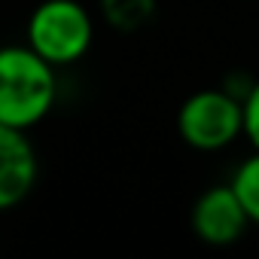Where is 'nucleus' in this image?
<instances>
[{"instance_id": "f257e3e1", "label": "nucleus", "mask_w": 259, "mask_h": 259, "mask_svg": "<svg viewBox=\"0 0 259 259\" xmlns=\"http://www.w3.org/2000/svg\"><path fill=\"white\" fill-rule=\"evenodd\" d=\"M58 101V67L43 61L28 43L0 46V122L31 132Z\"/></svg>"}, {"instance_id": "f03ea898", "label": "nucleus", "mask_w": 259, "mask_h": 259, "mask_svg": "<svg viewBox=\"0 0 259 259\" xmlns=\"http://www.w3.org/2000/svg\"><path fill=\"white\" fill-rule=\"evenodd\" d=\"M25 43L52 67H70L89 55L95 19L79 0H40L25 22Z\"/></svg>"}, {"instance_id": "7ed1b4c3", "label": "nucleus", "mask_w": 259, "mask_h": 259, "mask_svg": "<svg viewBox=\"0 0 259 259\" xmlns=\"http://www.w3.org/2000/svg\"><path fill=\"white\" fill-rule=\"evenodd\" d=\"M177 135L195 153H223L244 138L241 98L223 89H198L177 107Z\"/></svg>"}, {"instance_id": "20e7f679", "label": "nucleus", "mask_w": 259, "mask_h": 259, "mask_svg": "<svg viewBox=\"0 0 259 259\" xmlns=\"http://www.w3.org/2000/svg\"><path fill=\"white\" fill-rule=\"evenodd\" d=\"M189 229L207 247H232L250 232V220L229 183L207 186L189 207Z\"/></svg>"}, {"instance_id": "39448f33", "label": "nucleus", "mask_w": 259, "mask_h": 259, "mask_svg": "<svg viewBox=\"0 0 259 259\" xmlns=\"http://www.w3.org/2000/svg\"><path fill=\"white\" fill-rule=\"evenodd\" d=\"M40 159L28 132L0 122V213L19 207L37 186Z\"/></svg>"}, {"instance_id": "423d86ee", "label": "nucleus", "mask_w": 259, "mask_h": 259, "mask_svg": "<svg viewBox=\"0 0 259 259\" xmlns=\"http://www.w3.org/2000/svg\"><path fill=\"white\" fill-rule=\"evenodd\" d=\"M232 192L238 195L250 226H259V150H253L247 159H241L229 177Z\"/></svg>"}, {"instance_id": "0eeeda50", "label": "nucleus", "mask_w": 259, "mask_h": 259, "mask_svg": "<svg viewBox=\"0 0 259 259\" xmlns=\"http://www.w3.org/2000/svg\"><path fill=\"white\" fill-rule=\"evenodd\" d=\"M241 113H244V141L250 150H259V79L250 82V89L241 98Z\"/></svg>"}]
</instances>
